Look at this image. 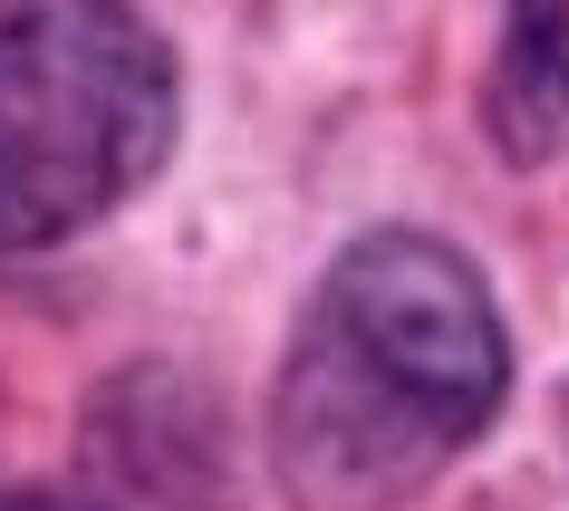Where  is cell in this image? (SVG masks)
I'll return each instance as SVG.
<instances>
[{"mask_svg": "<svg viewBox=\"0 0 569 511\" xmlns=\"http://www.w3.org/2000/svg\"><path fill=\"white\" fill-rule=\"evenodd\" d=\"M174 59L126 0H0V251H49L146 193Z\"/></svg>", "mask_w": 569, "mask_h": 511, "instance_id": "7a4b0ae2", "label": "cell"}, {"mask_svg": "<svg viewBox=\"0 0 569 511\" xmlns=\"http://www.w3.org/2000/svg\"><path fill=\"white\" fill-rule=\"evenodd\" d=\"M482 107H492V136L511 164L569 154V0H511Z\"/></svg>", "mask_w": 569, "mask_h": 511, "instance_id": "3957f363", "label": "cell"}, {"mask_svg": "<svg viewBox=\"0 0 569 511\" xmlns=\"http://www.w3.org/2000/svg\"><path fill=\"white\" fill-rule=\"evenodd\" d=\"M0 511H78V502H59V492H0Z\"/></svg>", "mask_w": 569, "mask_h": 511, "instance_id": "277c9868", "label": "cell"}, {"mask_svg": "<svg viewBox=\"0 0 569 511\" xmlns=\"http://www.w3.org/2000/svg\"><path fill=\"white\" fill-rule=\"evenodd\" d=\"M511 387L482 271L435 232L348 241L300 309L270 463L290 511H396L473 444Z\"/></svg>", "mask_w": 569, "mask_h": 511, "instance_id": "6da1fadb", "label": "cell"}]
</instances>
